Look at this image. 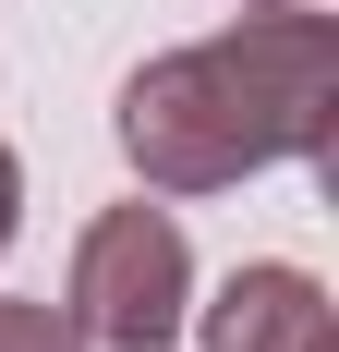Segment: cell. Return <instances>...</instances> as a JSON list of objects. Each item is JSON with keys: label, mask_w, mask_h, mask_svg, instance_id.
Masks as SVG:
<instances>
[{"label": "cell", "mask_w": 339, "mask_h": 352, "mask_svg": "<svg viewBox=\"0 0 339 352\" xmlns=\"http://www.w3.org/2000/svg\"><path fill=\"white\" fill-rule=\"evenodd\" d=\"M327 109H339V25L315 0H255L242 25L134 61L109 134L145 195H231L255 170L327 158Z\"/></svg>", "instance_id": "obj_1"}, {"label": "cell", "mask_w": 339, "mask_h": 352, "mask_svg": "<svg viewBox=\"0 0 339 352\" xmlns=\"http://www.w3.org/2000/svg\"><path fill=\"white\" fill-rule=\"evenodd\" d=\"M206 352H339V316H327V280L291 267V255H255L218 280V304H194Z\"/></svg>", "instance_id": "obj_3"}, {"label": "cell", "mask_w": 339, "mask_h": 352, "mask_svg": "<svg viewBox=\"0 0 339 352\" xmlns=\"http://www.w3.org/2000/svg\"><path fill=\"white\" fill-rule=\"evenodd\" d=\"M12 231H25V158L0 146V255H12Z\"/></svg>", "instance_id": "obj_5"}, {"label": "cell", "mask_w": 339, "mask_h": 352, "mask_svg": "<svg viewBox=\"0 0 339 352\" xmlns=\"http://www.w3.org/2000/svg\"><path fill=\"white\" fill-rule=\"evenodd\" d=\"M0 352H85L73 340L61 304H25V292H0Z\"/></svg>", "instance_id": "obj_4"}, {"label": "cell", "mask_w": 339, "mask_h": 352, "mask_svg": "<svg viewBox=\"0 0 339 352\" xmlns=\"http://www.w3.org/2000/svg\"><path fill=\"white\" fill-rule=\"evenodd\" d=\"M231 12H255V0H231Z\"/></svg>", "instance_id": "obj_6"}, {"label": "cell", "mask_w": 339, "mask_h": 352, "mask_svg": "<svg viewBox=\"0 0 339 352\" xmlns=\"http://www.w3.org/2000/svg\"><path fill=\"white\" fill-rule=\"evenodd\" d=\"M61 316L85 352H170L194 328V243L170 207H97L85 243H73V280H61Z\"/></svg>", "instance_id": "obj_2"}]
</instances>
